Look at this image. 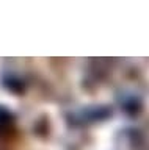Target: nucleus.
Returning a JSON list of instances; mask_svg holds the SVG:
<instances>
[{"mask_svg": "<svg viewBox=\"0 0 149 150\" xmlns=\"http://www.w3.org/2000/svg\"><path fill=\"white\" fill-rule=\"evenodd\" d=\"M14 124V117L6 108L0 106V134H5L6 131H10Z\"/></svg>", "mask_w": 149, "mask_h": 150, "instance_id": "nucleus-1", "label": "nucleus"}]
</instances>
